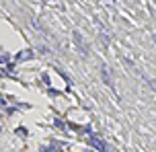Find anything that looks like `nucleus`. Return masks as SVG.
<instances>
[{
  "instance_id": "obj_1",
  "label": "nucleus",
  "mask_w": 156,
  "mask_h": 152,
  "mask_svg": "<svg viewBox=\"0 0 156 152\" xmlns=\"http://www.w3.org/2000/svg\"><path fill=\"white\" fill-rule=\"evenodd\" d=\"M90 146H95L97 150L101 152H107L109 148H107V144L103 142V138H99V136H90Z\"/></svg>"
},
{
  "instance_id": "obj_2",
  "label": "nucleus",
  "mask_w": 156,
  "mask_h": 152,
  "mask_svg": "<svg viewBox=\"0 0 156 152\" xmlns=\"http://www.w3.org/2000/svg\"><path fill=\"white\" fill-rule=\"evenodd\" d=\"M41 152H62V150L58 148L56 144H51V146H47V148H41Z\"/></svg>"
},
{
  "instance_id": "obj_3",
  "label": "nucleus",
  "mask_w": 156,
  "mask_h": 152,
  "mask_svg": "<svg viewBox=\"0 0 156 152\" xmlns=\"http://www.w3.org/2000/svg\"><path fill=\"white\" fill-rule=\"evenodd\" d=\"M0 132H2V128H0Z\"/></svg>"
}]
</instances>
